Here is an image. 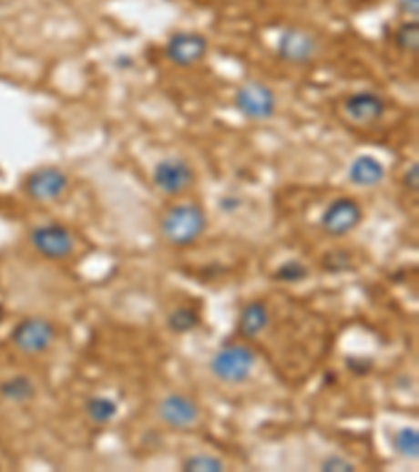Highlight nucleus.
<instances>
[{
	"instance_id": "f257e3e1",
	"label": "nucleus",
	"mask_w": 419,
	"mask_h": 472,
	"mask_svg": "<svg viewBox=\"0 0 419 472\" xmlns=\"http://www.w3.org/2000/svg\"><path fill=\"white\" fill-rule=\"evenodd\" d=\"M208 219L204 208L193 202L174 204L162 217L164 238L174 246H191L204 235Z\"/></svg>"
},
{
	"instance_id": "f03ea898",
	"label": "nucleus",
	"mask_w": 419,
	"mask_h": 472,
	"mask_svg": "<svg viewBox=\"0 0 419 472\" xmlns=\"http://www.w3.org/2000/svg\"><path fill=\"white\" fill-rule=\"evenodd\" d=\"M256 365L254 351L246 344H227L210 361V372L214 374L220 383L240 385L250 378L251 370Z\"/></svg>"
},
{
	"instance_id": "7ed1b4c3",
	"label": "nucleus",
	"mask_w": 419,
	"mask_h": 472,
	"mask_svg": "<svg viewBox=\"0 0 419 472\" xmlns=\"http://www.w3.org/2000/svg\"><path fill=\"white\" fill-rule=\"evenodd\" d=\"M57 338V328L45 317H27L11 330V343L27 355L45 353Z\"/></svg>"
},
{
	"instance_id": "20e7f679",
	"label": "nucleus",
	"mask_w": 419,
	"mask_h": 472,
	"mask_svg": "<svg viewBox=\"0 0 419 472\" xmlns=\"http://www.w3.org/2000/svg\"><path fill=\"white\" fill-rule=\"evenodd\" d=\"M235 108L248 120H269L277 109V97L262 82H246L237 88Z\"/></svg>"
},
{
	"instance_id": "39448f33",
	"label": "nucleus",
	"mask_w": 419,
	"mask_h": 472,
	"mask_svg": "<svg viewBox=\"0 0 419 472\" xmlns=\"http://www.w3.org/2000/svg\"><path fill=\"white\" fill-rule=\"evenodd\" d=\"M30 244L45 259L59 261L74 252V235L59 223L38 225L30 231Z\"/></svg>"
},
{
	"instance_id": "423d86ee",
	"label": "nucleus",
	"mask_w": 419,
	"mask_h": 472,
	"mask_svg": "<svg viewBox=\"0 0 419 472\" xmlns=\"http://www.w3.org/2000/svg\"><path fill=\"white\" fill-rule=\"evenodd\" d=\"M69 179L61 169L55 166H45L30 172L24 180V191L26 196L34 200V202H55L63 193L67 191Z\"/></svg>"
},
{
	"instance_id": "0eeeda50",
	"label": "nucleus",
	"mask_w": 419,
	"mask_h": 472,
	"mask_svg": "<svg viewBox=\"0 0 419 472\" xmlns=\"http://www.w3.org/2000/svg\"><path fill=\"white\" fill-rule=\"evenodd\" d=\"M193 180L195 172L191 164L183 158H164L153 169V185L166 196H180V193L191 190Z\"/></svg>"
},
{
	"instance_id": "6e6552de",
	"label": "nucleus",
	"mask_w": 419,
	"mask_h": 472,
	"mask_svg": "<svg viewBox=\"0 0 419 472\" xmlns=\"http://www.w3.org/2000/svg\"><path fill=\"white\" fill-rule=\"evenodd\" d=\"M363 208L354 202L353 198H338L325 208L323 217H321V227L332 238H342L348 235L361 225Z\"/></svg>"
},
{
	"instance_id": "1a4fd4ad",
	"label": "nucleus",
	"mask_w": 419,
	"mask_h": 472,
	"mask_svg": "<svg viewBox=\"0 0 419 472\" xmlns=\"http://www.w3.org/2000/svg\"><path fill=\"white\" fill-rule=\"evenodd\" d=\"M166 57L170 64L179 67H189L199 64L208 53V40L201 34L179 32L168 40L164 48Z\"/></svg>"
},
{
	"instance_id": "9d476101",
	"label": "nucleus",
	"mask_w": 419,
	"mask_h": 472,
	"mask_svg": "<svg viewBox=\"0 0 419 472\" xmlns=\"http://www.w3.org/2000/svg\"><path fill=\"white\" fill-rule=\"evenodd\" d=\"M159 420L170 428L185 430L198 425L199 420V405L191 397L180 393H172L159 401L158 405Z\"/></svg>"
},
{
	"instance_id": "9b49d317",
	"label": "nucleus",
	"mask_w": 419,
	"mask_h": 472,
	"mask_svg": "<svg viewBox=\"0 0 419 472\" xmlns=\"http://www.w3.org/2000/svg\"><path fill=\"white\" fill-rule=\"evenodd\" d=\"M317 51V38L311 36L309 32L298 30V27H288L279 36L277 55L288 64H309Z\"/></svg>"
},
{
	"instance_id": "f8f14e48",
	"label": "nucleus",
	"mask_w": 419,
	"mask_h": 472,
	"mask_svg": "<svg viewBox=\"0 0 419 472\" xmlns=\"http://www.w3.org/2000/svg\"><path fill=\"white\" fill-rule=\"evenodd\" d=\"M344 114L348 120L356 124H372L386 114V101L372 90H361V93L346 97Z\"/></svg>"
},
{
	"instance_id": "ddd939ff",
	"label": "nucleus",
	"mask_w": 419,
	"mask_h": 472,
	"mask_svg": "<svg viewBox=\"0 0 419 472\" xmlns=\"http://www.w3.org/2000/svg\"><path fill=\"white\" fill-rule=\"evenodd\" d=\"M386 177V169L380 159L373 156H359L348 166V179L359 187H375Z\"/></svg>"
},
{
	"instance_id": "4468645a",
	"label": "nucleus",
	"mask_w": 419,
	"mask_h": 472,
	"mask_svg": "<svg viewBox=\"0 0 419 472\" xmlns=\"http://www.w3.org/2000/svg\"><path fill=\"white\" fill-rule=\"evenodd\" d=\"M269 319H271V315H269L267 304L261 301H254L243 307L241 315H240V325H237V328H240V334L243 338L254 340L261 336L264 330H267Z\"/></svg>"
},
{
	"instance_id": "2eb2a0df",
	"label": "nucleus",
	"mask_w": 419,
	"mask_h": 472,
	"mask_svg": "<svg viewBox=\"0 0 419 472\" xmlns=\"http://www.w3.org/2000/svg\"><path fill=\"white\" fill-rule=\"evenodd\" d=\"M36 395V386L27 376H13L0 383V397L11 404H27Z\"/></svg>"
},
{
	"instance_id": "dca6fc26",
	"label": "nucleus",
	"mask_w": 419,
	"mask_h": 472,
	"mask_svg": "<svg viewBox=\"0 0 419 472\" xmlns=\"http://www.w3.org/2000/svg\"><path fill=\"white\" fill-rule=\"evenodd\" d=\"M87 416L95 425H109L118 416V404L111 397H93L87 401Z\"/></svg>"
},
{
	"instance_id": "f3484780",
	"label": "nucleus",
	"mask_w": 419,
	"mask_h": 472,
	"mask_svg": "<svg viewBox=\"0 0 419 472\" xmlns=\"http://www.w3.org/2000/svg\"><path fill=\"white\" fill-rule=\"evenodd\" d=\"M393 446L396 449V454L407 457V460H417L419 457V433L415 428H409V426L396 430L393 436Z\"/></svg>"
},
{
	"instance_id": "a211bd4d",
	"label": "nucleus",
	"mask_w": 419,
	"mask_h": 472,
	"mask_svg": "<svg viewBox=\"0 0 419 472\" xmlns=\"http://www.w3.org/2000/svg\"><path fill=\"white\" fill-rule=\"evenodd\" d=\"M199 313L198 311H193L191 307H179L177 311H172L170 315H168V328L172 332H177V334H187V332L195 330L199 325Z\"/></svg>"
},
{
	"instance_id": "6ab92c4d",
	"label": "nucleus",
	"mask_w": 419,
	"mask_h": 472,
	"mask_svg": "<svg viewBox=\"0 0 419 472\" xmlns=\"http://www.w3.org/2000/svg\"><path fill=\"white\" fill-rule=\"evenodd\" d=\"M394 40L396 46L401 48L404 53H417L419 48V26L414 19V22H404L396 27L394 32Z\"/></svg>"
},
{
	"instance_id": "aec40b11",
	"label": "nucleus",
	"mask_w": 419,
	"mask_h": 472,
	"mask_svg": "<svg viewBox=\"0 0 419 472\" xmlns=\"http://www.w3.org/2000/svg\"><path fill=\"white\" fill-rule=\"evenodd\" d=\"M309 277V267L300 261H285L275 271V280L285 283H298Z\"/></svg>"
},
{
	"instance_id": "412c9836",
	"label": "nucleus",
	"mask_w": 419,
	"mask_h": 472,
	"mask_svg": "<svg viewBox=\"0 0 419 472\" xmlns=\"http://www.w3.org/2000/svg\"><path fill=\"white\" fill-rule=\"evenodd\" d=\"M183 470L187 472H222L225 470V464L219 457L208 456V454H198L187 457L183 462Z\"/></svg>"
},
{
	"instance_id": "4be33fe9",
	"label": "nucleus",
	"mask_w": 419,
	"mask_h": 472,
	"mask_svg": "<svg viewBox=\"0 0 419 472\" xmlns=\"http://www.w3.org/2000/svg\"><path fill=\"white\" fill-rule=\"evenodd\" d=\"M353 261L344 250H335V252H330L325 256V271H342V269H351Z\"/></svg>"
},
{
	"instance_id": "5701e85b",
	"label": "nucleus",
	"mask_w": 419,
	"mask_h": 472,
	"mask_svg": "<svg viewBox=\"0 0 419 472\" xmlns=\"http://www.w3.org/2000/svg\"><path fill=\"white\" fill-rule=\"evenodd\" d=\"M321 470H325V472H353V470H356V467L351 460H346V457L330 456V457H325L323 462H321Z\"/></svg>"
},
{
	"instance_id": "b1692460",
	"label": "nucleus",
	"mask_w": 419,
	"mask_h": 472,
	"mask_svg": "<svg viewBox=\"0 0 419 472\" xmlns=\"http://www.w3.org/2000/svg\"><path fill=\"white\" fill-rule=\"evenodd\" d=\"M346 365H348V370H351L353 374H359V376H365V374L372 372V367H373L372 361L359 359V357H348Z\"/></svg>"
},
{
	"instance_id": "393cba45",
	"label": "nucleus",
	"mask_w": 419,
	"mask_h": 472,
	"mask_svg": "<svg viewBox=\"0 0 419 472\" xmlns=\"http://www.w3.org/2000/svg\"><path fill=\"white\" fill-rule=\"evenodd\" d=\"M403 185L407 187L409 191H417V187H419V166H417V164L409 166L407 172H404Z\"/></svg>"
},
{
	"instance_id": "a878e982",
	"label": "nucleus",
	"mask_w": 419,
	"mask_h": 472,
	"mask_svg": "<svg viewBox=\"0 0 419 472\" xmlns=\"http://www.w3.org/2000/svg\"><path fill=\"white\" fill-rule=\"evenodd\" d=\"M398 11L407 17H417L419 15V0H396Z\"/></svg>"
},
{
	"instance_id": "bb28decb",
	"label": "nucleus",
	"mask_w": 419,
	"mask_h": 472,
	"mask_svg": "<svg viewBox=\"0 0 419 472\" xmlns=\"http://www.w3.org/2000/svg\"><path fill=\"white\" fill-rule=\"evenodd\" d=\"M241 204L240 202H237V200H233V198H225V200H222V202H220V208H222V210H235V208H240Z\"/></svg>"
},
{
	"instance_id": "cd10ccee",
	"label": "nucleus",
	"mask_w": 419,
	"mask_h": 472,
	"mask_svg": "<svg viewBox=\"0 0 419 472\" xmlns=\"http://www.w3.org/2000/svg\"><path fill=\"white\" fill-rule=\"evenodd\" d=\"M3 319H5V309H3V304H0V323H3Z\"/></svg>"
}]
</instances>
